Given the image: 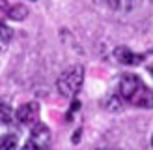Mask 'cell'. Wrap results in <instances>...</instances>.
<instances>
[{"label":"cell","mask_w":153,"mask_h":150,"mask_svg":"<svg viewBox=\"0 0 153 150\" xmlns=\"http://www.w3.org/2000/svg\"><path fill=\"white\" fill-rule=\"evenodd\" d=\"M99 150H116V148H99Z\"/></svg>","instance_id":"8fae6325"},{"label":"cell","mask_w":153,"mask_h":150,"mask_svg":"<svg viewBox=\"0 0 153 150\" xmlns=\"http://www.w3.org/2000/svg\"><path fill=\"white\" fill-rule=\"evenodd\" d=\"M84 82V68L71 66L58 77V90L65 98H75Z\"/></svg>","instance_id":"7a4b0ae2"},{"label":"cell","mask_w":153,"mask_h":150,"mask_svg":"<svg viewBox=\"0 0 153 150\" xmlns=\"http://www.w3.org/2000/svg\"><path fill=\"white\" fill-rule=\"evenodd\" d=\"M15 148H17V137L15 135L0 137V150H15Z\"/></svg>","instance_id":"ba28073f"},{"label":"cell","mask_w":153,"mask_h":150,"mask_svg":"<svg viewBox=\"0 0 153 150\" xmlns=\"http://www.w3.org/2000/svg\"><path fill=\"white\" fill-rule=\"evenodd\" d=\"M79 137H80V130H76V131H75V137H73V141H75V142H79Z\"/></svg>","instance_id":"30bf717a"},{"label":"cell","mask_w":153,"mask_h":150,"mask_svg":"<svg viewBox=\"0 0 153 150\" xmlns=\"http://www.w3.org/2000/svg\"><path fill=\"white\" fill-rule=\"evenodd\" d=\"M37 116H39V105L36 101L21 105L19 111H17V120L21 124H36Z\"/></svg>","instance_id":"277c9868"},{"label":"cell","mask_w":153,"mask_h":150,"mask_svg":"<svg viewBox=\"0 0 153 150\" xmlns=\"http://www.w3.org/2000/svg\"><path fill=\"white\" fill-rule=\"evenodd\" d=\"M11 30L7 28L4 22H0V52H4L6 49H7V45H10V41H11Z\"/></svg>","instance_id":"8992f818"},{"label":"cell","mask_w":153,"mask_h":150,"mask_svg":"<svg viewBox=\"0 0 153 150\" xmlns=\"http://www.w3.org/2000/svg\"><path fill=\"white\" fill-rule=\"evenodd\" d=\"M151 145H153V139H151Z\"/></svg>","instance_id":"7c38bea8"},{"label":"cell","mask_w":153,"mask_h":150,"mask_svg":"<svg viewBox=\"0 0 153 150\" xmlns=\"http://www.w3.org/2000/svg\"><path fill=\"white\" fill-rule=\"evenodd\" d=\"M51 145V131L49 128L37 122L32 128V133H30V139L26 141V145L22 150H47Z\"/></svg>","instance_id":"3957f363"},{"label":"cell","mask_w":153,"mask_h":150,"mask_svg":"<svg viewBox=\"0 0 153 150\" xmlns=\"http://www.w3.org/2000/svg\"><path fill=\"white\" fill-rule=\"evenodd\" d=\"M28 15V10L25 6H21V4H17V6H11L10 10H7V17L10 19H13V21H22Z\"/></svg>","instance_id":"52a82bcc"},{"label":"cell","mask_w":153,"mask_h":150,"mask_svg":"<svg viewBox=\"0 0 153 150\" xmlns=\"http://www.w3.org/2000/svg\"><path fill=\"white\" fill-rule=\"evenodd\" d=\"M95 2H103L108 8H112V10H116V8H118V0H95Z\"/></svg>","instance_id":"9c48e42d"},{"label":"cell","mask_w":153,"mask_h":150,"mask_svg":"<svg viewBox=\"0 0 153 150\" xmlns=\"http://www.w3.org/2000/svg\"><path fill=\"white\" fill-rule=\"evenodd\" d=\"M114 56H116V60L120 64H125V66H136L142 62V55H134V52L125 47V45H120V47H116V51H114Z\"/></svg>","instance_id":"5b68a950"},{"label":"cell","mask_w":153,"mask_h":150,"mask_svg":"<svg viewBox=\"0 0 153 150\" xmlns=\"http://www.w3.org/2000/svg\"><path fill=\"white\" fill-rule=\"evenodd\" d=\"M120 96H121V100L133 103L134 107H153V92L134 73L121 75Z\"/></svg>","instance_id":"6da1fadb"},{"label":"cell","mask_w":153,"mask_h":150,"mask_svg":"<svg viewBox=\"0 0 153 150\" xmlns=\"http://www.w3.org/2000/svg\"><path fill=\"white\" fill-rule=\"evenodd\" d=\"M151 2H153V0H151Z\"/></svg>","instance_id":"4fadbf2b"}]
</instances>
